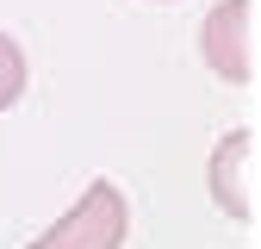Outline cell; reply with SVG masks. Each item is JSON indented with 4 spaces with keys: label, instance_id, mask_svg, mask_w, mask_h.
<instances>
[{
    "label": "cell",
    "instance_id": "obj_1",
    "mask_svg": "<svg viewBox=\"0 0 261 249\" xmlns=\"http://www.w3.org/2000/svg\"><path fill=\"white\" fill-rule=\"evenodd\" d=\"M130 237V206L112 181H87V193L56 218L50 231L31 237V249H124Z\"/></svg>",
    "mask_w": 261,
    "mask_h": 249
},
{
    "label": "cell",
    "instance_id": "obj_2",
    "mask_svg": "<svg viewBox=\"0 0 261 249\" xmlns=\"http://www.w3.org/2000/svg\"><path fill=\"white\" fill-rule=\"evenodd\" d=\"M199 56L218 81L243 87L249 81V0H218L199 25Z\"/></svg>",
    "mask_w": 261,
    "mask_h": 249
},
{
    "label": "cell",
    "instance_id": "obj_3",
    "mask_svg": "<svg viewBox=\"0 0 261 249\" xmlns=\"http://www.w3.org/2000/svg\"><path fill=\"white\" fill-rule=\"evenodd\" d=\"M243 156H249V131L237 124V131H224L218 143H212V200H218V212L224 218H249V193H243Z\"/></svg>",
    "mask_w": 261,
    "mask_h": 249
},
{
    "label": "cell",
    "instance_id": "obj_4",
    "mask_svg": "<svg viewBox=\"0 0 261 249\" xmlns=\"http://www.w3.org/2000/svg\"><path fill=\"white\" fill-rule=\"evenodd\" d=\"M25 81H31V69H25V50L0 31V112H7L19 93H25Z\"/></svg>",
    "mask_w": 261,
    "mask_h": 249
}]
</instances>
